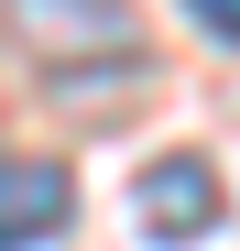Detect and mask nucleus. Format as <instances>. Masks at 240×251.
<instances>
[{"label":"nucleus","instance_id":"obj_3","mask_svg":"<svg viewBox=\"0 0 240 251\" xmlns=\"http://www.w3.org/2000/svg\"><path fill=\"white\" fill-rule=\"evenodd\" d=\"M76 229V186L66 164H0V251H44Z\"/></svg>","mask_w":240,"mask_h":251},{"label":"nucleus","instance_id":"obj_2","mask_svg":"<svg viewBox=\"0 0 240 251\" xmlns=\"http://www.w3.org/2000/svg\"><path fill=\"white\" fill-rule=\"evenodd\" d=\"M218 164L208 153H164V164H142V229L164 240V251H186V240H208L218 229Z\"/></svg>","mask_w":240,"mask_h":251},{"label":"nucleus","instance_id":"obj_4","mask_svg":"<svg viewBox=\"0 0 240 251\" xmlns=\"http://www.w3.org/2000/svg\"><path fill=\"white\" fill-rule=\"evenodd\" d=\"M186 22L208 33V44H240V0H186Z\"/></svg>","mask_w":240,"mask_h":251},{"label":"nucleus","instance_id":"obj_1","mask_svg":"<svg viewBox=\"0 0 240 251\" xmlns=\"http://www.w3.org/2000/svg\"><path fill=\"white\" fill-rule=\"evenodd\" d=\"M11 44H22V66L44 76V88H88V76H142V33H131V11L120 0H11Z\"/></svg>","mask_w":240,"mask_h":251}]
</instances>
